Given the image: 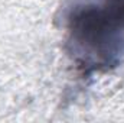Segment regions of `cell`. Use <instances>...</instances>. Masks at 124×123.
Returning <instances> with one entry per match:
<instances>
[{"label":"cell","mask_w":124,"mask_h":123,"mask_svg":"<svg viewBox=\"0 0 124 123\" xmlns=\"http://www.w3.org/2000/svg\"><path fill=\"white\" fill-rule=\"evenodd\" d=\"M68 45L77 65L84 71H104L124 57V28L104 4H75L66 19Z\"/></svg>","instance_id":"cell-1"},{"label":"cell","mask_w":124,"mask_h":123,"mask_svg":"<svg viewBox=\"0 0 124 123\" xmlns=\"http://www.w3.org/2000/svg\"><path fill=\"white\" fill-rule=\"evenodd\" d=\"M111 16L124 28V0H104L102 3Z\"/></svg>","instance_id":"cell-2"}]
</instances>
